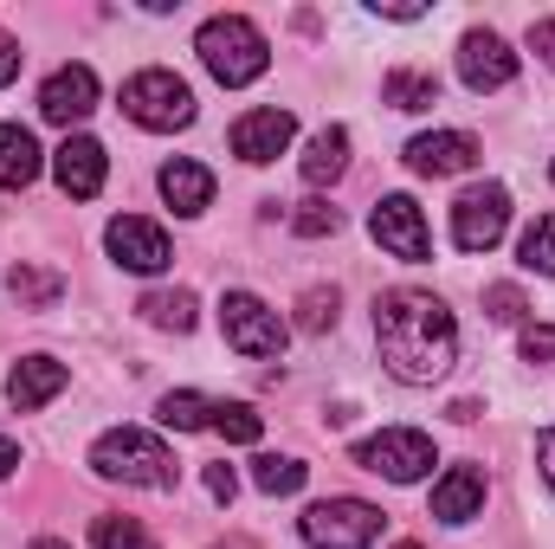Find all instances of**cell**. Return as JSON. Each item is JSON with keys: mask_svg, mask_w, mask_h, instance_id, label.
I'll list each match as a JSON object with an SVG mask.
<instances>
[{"mask_svg": "<svg viewBox=\"0 0 555 549\" xmlns=\"http://www.w3.org/2000/svg\"><path fill=\"white\" fill-rule=\"evenodd\" d=\"M478 162V137H465V130H433V137H414L408 142V168L414 175H465Z\"/></svg>", "mask_w": 555, "mask_h": 549, "instance_id": "15", "label": "cell"}, {"mask_svg": "<svg viewBox=\"0 0 555 549\" xmlns=\"http://www.w3.org/2000/svg\"><path fill=\"white\" fill-rule=\"evenodd\" d=\"M343 227V214L323 201V194H310V201H297V214H291V233H304V240H330Z\"/></svg>", "mask_w": 555, "mask_h": 549, "instance_id": "29", "label": "cell"}, {"mask_svg": "<svg viewBox=\"0 0 555 549\" xmlns=\"http://www.w3.org/2000/svg\"><path fill=\"white\" fill-rule=\"evenodd\" d=\"M369 233H375V246H382V253H395V259H408V266H420V259L433 253L426 214H420L408 194H382V201H375V214H369Z\"/></svg>", "mask_w": 555, "mask_h": 549, "instance_id": "9", "label": "cell"}, {"mask_svg": "<svg viewBox=\"0 0 555 549\" xmlns=\"http://www.w3.org/2000/svg\"><path fill=\"white\" fill-rule=\"evenodd\" d=\"M336 323V284H310L304 297H297V330L304 336H323Z\"/></svg>", "mask_w": 555, "mask_h": 549, "instance_id": "28", "label": "cell"}, {"mask_svg": "<svg viewBox=\"0 0 555 549\" xmlns=\"http://www.w3.org/2000/svg\"><path fill=\"white\" fill-rule=\"evenodd\" d=\"M137 310L155 323V330H175V336H188V330H194V317H201L194 291H142Z\"/></svg>", "mask_w": 555, "mask_h": 549, "instance_id": "21", "label": "cell"}, {"mask_svg": "<svg viewBox=\"0 0 555 549\" xmlns=\"http://www.w3.org/2000/svg\"><path fill=\"white\" fill-rule=\"evenodd\" d=\"M511 227V194L498 181H478L452 201V246L459 253H491Z\"/></svg>", "mask_w": 555, "mask_h": 549, "instance_id": "8", "label": "cell"}, {"mask_svg": "<svg viewBox=\"0 0 555 549\" xmlns=\"http://www.w3.org/2000/svg\"><path fill=\"white\" fill-rule=\"evenodd\" d=\"M155 420H162V426H175V433H201V426H214V401H207V395H194V388H175V395H162Z\"/></svg>", "mask_w": 555, "mask_h": 549, "instance_id": "25", "label": "cell"}, {"mask_svg": "<svg viewBox=\"0 0 555 549\" xmlns=\"http://www.w3.org/2000/svg\"><path fill=\"white\" fill-rule=\"evenodd\" d=\"M91 544L98 549H155V537L142 531L137 518H98L91 524Z\"/></svg>", "mask_w": 555, "mask_h": 549, "instance_id": "30", "label": "cell"}, {"mask_svg": "<svg viewBox=\"0 0 555 549\" xmlns=\"http://www.w3.org/2000/svg\"><path fill=\"white\" fill-rule=\"evenodd\" d=\"M194 52H201V65H207L227 91L266 78V65H272V46H266V33H259L246 13H214V20L194 33Z\"/></svg>", "mask_w": 555, "mask_h": 549, "instance_id": "3", "label": "cell"}, {"mask_svg": "<svg viewBox=\"0 0 555 549\" xmlns=\"http://www.w3.org/2000/svg\"><path fill=\"white\" fill-rule=\"evenodd\" d=\"M530 52L555 72V20H537V26H530Z\"/></svg>", "mask_w": 555, "mask_h": 549, "instance_id": "34", "label": "cell"}, {"mask_svg": "<svg viewBox=\"0 0 555 549\" xmlns=\"http://www.w3.org/2000/svg\"><path fill=\"white\" fill-rule=\"evenodd\" d=\"M65 382H72L65 362H52V356H20V369L7 375V401L20 413H39L52 395H65Z\"/></svg>", "mask_w": 555, "mask_h": 549, "instance_id": "16", "label": "cell"}, {"mask_svg": "<svg viewBox=\"0 0 555 549\" xmlns=\"http://www.w3.org/2000/svg\"><path fill=\"white\" fill-rule=\"evenodd\" d=\"M382 104H395V111H433L439 104V78L433 72H388L382 78Z\"/></svg>", "mask_w": 555, "mask_h": 549, "instance_id": "23", "label": "cell"}, {"mask_svg": "<svg viewBox=\"0 0 555 549\" xmlns=\"http://www.w3.org/2000/svg\"><path fill=\"white\" fill-rule=\"evenodd\" d=\"M91 111H98V72H91V65H59V72L39 85V117H46V124L72 130V124H85Z\"/></svg>", "mask_w": 555, "mask_h": 549, "instance_id": "12", "label": "cell"}, {"mask_svg": "<svg viewBox=\"0 0 555 549\" xmlns=\"http://www.w3.org/2000/svg\"><path fill=\"white\" fill-rule=\"evenodd\" d=\"M124 117L142 124V130H188V124H194V91H188L175 72L149 65V72H137V78L124 85Z\"/></svg>", "mask_w": 555, "mask_h": 549, "instance_id": "6", "label": "cell"}, {"mask_svg": "<svg viewBox=\"0 0 555 549\" xmlns=\"http://www.w3.org/2000/svg\"><path fill=\"white\" fill-rule=\"evenodd\" d=\"M91 472L98 478H111V485H142V491H175V452L155 439V433H142V426H111V433H98V446H91Z\"/></svg>", "mask_w": 555, "mask_h": 549, "instance_id": "2", "label": "cell"}, {"mask_svg": "<svg viewBox=\"0 0 555 549\" xmlns=\"http://www.w3.org/2000/svg\"><path fill=\"white\" fill-rule=\"evenodd\" d=\"M20 59H26V52H20V39H13V33H0V85H13V78H20Z\"/></svg>", "mask_w": 555, "mask_h": 549, "instance_id": "35", "label": "cell"}, {"mask_svg": "<svg viewBox=\"0 0 555 549\" xmlns=\"http://www.w3.org/2000/svg\"><path fill=\"white\" fill-rule=\"evenodd\" d=\"M382 20H426V7H408V0H369Z\"/></svg>", "mask_w": 555, "mask_h": 549, "instance_id": "37", "label": "cell"}, {"mask_svg": "<svg viewBox=\"0 0 555 549\" xmlns=\"http://www.w3.org/2000/svg\"><path fill=\"white\" fill-rule=\"evenodd\" d=\"M13 465H20V446H13V439H7V433H0V478H7V472H13Z\"/></svg>", "mask_w": 555, "mask_h": 549, "instance_id": "38", "label": "cell"}, {"mask_svg": "<svg viewBox=\"0 0 555 549\" xmlns=\"http://www.w3.org/2000/svg\"><path fill=\"white\" fill-rule=\"evenodd\" d=\"M304 478H310V465H304V459H284V452L253 459V485H259L266 498H291V491H304Z\"/></svg>", "mask_w": 555, "mask_h": 549, "instance_id": "24", "label": "cell"}, {"mask_svg": "<svg viewBox=\"0 0 555 549\" xmlns=\"http://www.w3.org/2000/svg\"><path fill=\"white\" fill-rule=\"evenodd\" d=\"M220 330H227V349H240V356H253V362L284 356V336H291L284 317H278L259 291H227V297H220Z\"/></svg>", "mask_w": 555, "mask_h": 549, "instance_id": "5", "label": "cell"}, {"mask_svg": "<svg viewBox=\"0 0 555 549\" xmlns=\"http://www.w3.org/2000/svg\"><path fill=\"white\" fill-rule=\"evenodd\" d=\"M104 246H111V259L124 266V272H168V259H175V246H168V233L155 227V220H142V214H117L111 220V233H104Z\"/></svg>", "mask_w": 555, "mask_h": 549, "instance_id": "10", "label": "cell"}, {"mask_svg": "<svg viewBox=\"0 0 555 549\" xmlns=\"http://www.w3.org/2000/svg\"><path fill=\"white\" fill-rule=\"evenodd\" d=\"M214 433H220V439H233V446H259L266 420L246 408V401H214Z\"/></svg>", "mask_w": 555, "mask_h": 549, "instance_id": "27", "label": "cell"}, {"mask_svg": "<svg viewBox=\"0 0 555 549\" xmlns=\"http://www.w3.org/2000/svg\"><path fill=\"white\" fill-rule=\"evenodd\" d=\"M207 491H214L220 505H233V498H240V478H233V465H207Z\"/></svg>", "mask_w": 555, "mask_h": 549, "instance_id": "33", "label": "cell"}, {"mask_svg": "<svg viewBox=\"0 0 555 549\" xmlns=\"http://www.w3.org/2000/svg\"><path fill=\"white\" fill-rule=\"evenodd\" d=\"M517 266L555 278V214H537V220H530V233L517 240Z\"/></svg>", "mask_w": 555, "mask_h": 549, "instance_id": "26", "label": "cell"}, {"mask_svg": "<svg viewBox=\"0 0 555 549\" xmlns=\"http://www.w3.org/2000/svg\"><path fill=\"white\" fill-rule=\"evenodd\" d=\"M162 201H168V207H175L181 220L207 214V207H214V168H201V162L175 155V162L162 168Z\"/></svg>", "mask_w": 555, "mask_h": 549, "instance_id": "17", "label": "cell"}, {"mask_svg": "<svg viewBox=\"0 0 555 549\" xmlns=\"http://www.w3.org/2000/svg\"><path fill=\"white\" fill-rule=\"evenodd\" d=\"M291 137H297V117L278 111V104H266V111H246V117L233 124V155L259 168V162H278V155L291 149Z\"/></svg>", "mask_w": 555, "mask_h": 549, "instance_id": "14", "label": "cell"}, {"mask_svg": "<svg viewBox=\"0 0 555 549\" xmlns=\"http://www.w3.org/2000/svg\"><path fill=\"white\" fill-rule=\"evenodd\" d=\"M459 78L485 98V91H504L511 78H517V52L491 33V26H472L465 39H459Z\"/></svg>", "mask_w": 555, "mask_h": 549, "instance_id": "11", "label": "cell"}, {"mask_svg": "<svg viewBox=\"0 0 555 549\" xmlns=\"http://www.w3.org/2000/svg\"><path fill=\"white\" fill-rule=\"evenodd\" d=\"M343 168H349V130L330 124V130H317L310 149H304V181H310V188H330Z\"/></svg>", "mask_w": 555, "mask_h": 549, "instance_id": "20", "label": "cell"}, {"mask_svg": "<svg viewBox=\"0 0 555 549\" xmlns=\"http://www.w3.org/2000/svg\"><path fill=\"white\" fill-rule=\"evenodd\" d=\"M356 465L388 478V485H420L433 472V439L420 426H382V433L356 439Z\"/></svg>", "mask_w": 555, "mask_h": 549, "instance_id": "7", "label": "cell"}, {"mask_svg": "<svg viewBox=\"0 0 555 549\" xmlns=\"http://www.w3.org/2000/svg\"><path fill=\"white\" fill-rule=\"evenodd\" d=\"M214 549H253V544L246 537H227V544H214Z\"/></svg>", "mask_w": 555, "mask_h": 549, "instance_id": "39", "label": "cell"}, {"mask_svg": "<svg viewBox=\"0 0 555 549\" xmlns=\"http://www.w3.org/2000/svg\"><path fill=\"white\" fill-rule=\"evenodd\" d=\"M485 511V472L478 465H452L439 485H433V518L439 524H472Z\"/></svg>", "mask_w": 555, "mask_h": 549, "instance_id": "18", "label": "cell"}, {"mask_svg": "<svg viewBox=\"0 0 555 549\" xmlns=\"http://www.w3.org/2000/svg\"><path fill=\"white\" fill-rule=\"evenodd\" d=\"M33 549H72V544H59V537H39V544H33Z\"/></svg>", "mask_w": 555, "mask_h": 549, "instance_id": "40", "label": "cell"}, {"mask_svg": "<svg viewBox=\"0 0 555 549\" xmlns=\"http://www.w3.org/2000/svg\"><path fill=\"white\" fill-rule=\"evenodd\" d=\"M395 549H420V544H395Z\"/></svg>", "mask_w": 555, "mask_h": 549, "instance_id": "41", "label": "cell"}, {"mask_svg": "<svg viewBox=\"0 0 555 549\" xmlns=\"http://www.w3.org/2000/svg\"><path fill=\"white\" fill-rule=\"evenodd\" d=\"M7 291H13L20 310H52L59 291H65V278L46 272V266H13V272H7Z\"/></svg>", "mask_w": 555, "mask_h": 549, "instance_id": "22", "label": "cell"}, {"mask_svg": "<svg viewBox=\"0 0 555 549\" xmlns=\"http://www.w3.org/2000/svg\"><path fill=\"white\" fill-rule=\"evenodd\" d=\"M517 349H524V362H550L555 356V323H524Z\"/></svg>", "mask_w": 555, "mask_h": 549, "instance_id": "32", "label": "cell"}, {"mask_svg": "<svg viewBox=\"0 0 555 549\" xmlns=\"http://www.w3.org/2000/svg\"><path fill=\"white\" fill-rule=\"evenodd\" d=\"M524 310H530V304H524L517 284H485V317H491V323H524Z\"/></svg>", "mask_w": 555, "mask_h": 549, "instance_id": "31", "label": "cell"}, {"mask_svg": "<svg viewBox=\"0 0 555 549\" xmlns=\"http://www.w3.org/2000/svg\"><path fill=\"white\" fill-rule=\"evenodd\" d=\"M537 472H543V485L555 491V426L550 433H537Z\"/></svg>", "mask_w": 555, "mask_h": 549, "instance_id": "36", "label": "cell"}, {"mask_svg": "<svg viewBox=\"0 0 555 549\" xmlns=\"http://www.w3.org/2000/svg\"><path fill=\"white\" fill-rule=\"evenodd\" d=\"M550 175H555V168H550Z\"/></svg>", "mask_w": 555, "mask_h": 549, "instance_id": "42", "label": "cell"}, {"mask_svg": "<svg viewBox=\"0 0 555 549\" xmlns=\"http://www.w3.org/2000/svg\"><path fill=\"white\" fill-rule=\"evenodd\" d=\"M382 511L369 505V498H323V505H310L304 518H297V531H304V544L310 549H369L382 537Z\"/></svg>", "mask_w": 555, "mask_h": 549, "instance_id": "4", "label": "cell"}, {"mask_svg": "<svg viewBox=\"0 0 555 549\" xmlns=\"http://www.w3.org/2000/svg\"><path fill=\"white\" fill-rule=\"evenodd\" d=\"M39 168H46L39 137H33L26 124H0V188H7V194H20V188H33V181H39Z\"/></svg>", "mask_w": 555, "mask_h": 549, "instance_id": "19", "label": "cell"}, {"mask_svg": "<svg viewBox=\"0 0 555 549\" xmlns=\"http://www.w3.org/2000/svg\"><path fill=\"white\" fill-rule=\"evenodd\" d=\"M375 343L395 382L433 388L459 362V323L433 291H382L375 297Z\"/></svg>", "mask_w": 555, "mask_h": 549, "instance_id": "1", "label": "cell"}, {"mask_svg": "<svg viewBox=\"0 0 555 549\" xmlns=\"http://www.w3.org/2000/svg\"><path fill=\"white\" fill-rule=\"evenodd\" d=\"M52 175H59V188H65L72 201H91V194H104L111 155H104V142L98 137H65L59 142V155H52Z\"/></svg>", "mask_w": 555, "mask_h": 549, "instance_id": "13", "label": "cell"}]
</instances>
